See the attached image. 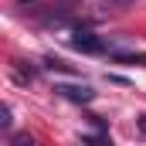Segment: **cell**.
Masks as SVG:
<instances>
[{
  "instance_id": "cell-1",
  "label": "cell",
  "mask_w": 146,
  "mask_h": 146,
  "mask_svg": "<svg viewBox=\"0 0 146 146\" xmlns=\"http://www.w3.org/2000/svg\"><path fill=\"white\" fill-rule=\"evenodd\" d=\"M72 48L82 51V54H102L109 44H106V37H95V34H88V31H78V34L72 37Z\"/></svg>"
},
{
  "instance_id": "cell-2",
  "label": "cell",
  "mask_w": 146,
  "mask_h": 146,
  "mask_svg": "<svg viewBox=\"0 0 146 146\" xmlns=\"http://www.w3.org/2000/svg\"><path fill=\"white\" fill-rule=\"evenodd\" d=\"M54 92H58L61 99H68V102H78V106H88V102L95 99V92H92L88 85H54Z\"/></svg>"
},
{
  "instance_id": "cell-3",
  "label": "cell",
  "mask_w": 146,
  "mask_h": 146,
  "mask_svg": "<svg viewBox=\"0 0 146 146\" xmlns=\"http://www.w3.org/2000/svg\"><path fill=\"white\" fill-rule=\"evenodd\" d=\"M112 58L122 61V65H146V54H126V51H122V54H112Z\"/></svg>"
},
{
  "instance_id": "cell-4",
  "label": "cell",
  "mask_w": 146,
  "mask_h": 146,
  "mask_svg": "<svg viewBox=\"0 0 146 146\" xmlns=\"http://www.w3.org/2000/svg\"><path fill=\"white\" fill-rule=\"evenodd\" d=\"M48 68H51V72H72V65H65V61H58V58H48Z\"/></svg>"
},
{
  "instance_id": "cell-5",
  "label": "cell",
  "mask_w": 146,
  "mask_h": 146,
  "mask_svg": "<svg viewBox=\"0 0 146 146\" xmlns=\"http://www.w3.org/2000/svg\"><path fill=\"white\" fill-rule=\"evenodd\" d=\"M0 126H3V129H10V109H7V106L0 109Z\"/></svg>"
},
{
  "instance_id": "cell-6",
  "label": "cell",
  "mask_w": 146,
  "mask_h": 146,
  "mask_svg": "<svg viewBox=\"0 0 146 146\" xmlns=\"http://www.w3.org/2000/svg\"><path fill=\"white\" fill-rule=\"evenodd\" d=\"M106 3H112V7H119V10H126V7H133V0H106Z\"/></svg>"
},
{
  "instance_id": "cell-7",
  "label": "cell",
  "mask_w": 146,
  "mask_h": 146,
  "mask_svg": "<svg viewBox=\"0 0 146 146\" xmlns=\"http://www.w3.org/2000/svg\"><path fill=\"white\" fill-rule=\"evenodd\" d=\"M139 133L146 136V115H139Z\"/></svg>"
}]
</instances>
